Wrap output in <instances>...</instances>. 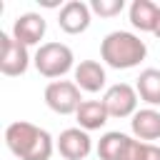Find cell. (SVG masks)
<instances>
[{"instance_id":"cell-1","label":"cell","mask_w":160,"mask_h":160,"mask_svg":"<svg viewBox=\"0 0 160 160\" xmlns=\"http://www.w3.org/2000/svg\"><path fill=\"white\" fill-rule=\"evenodd\" d=\"M148 55V45L128 30H115L108 32L105 40L100 42V58L105 65L115 68V70H130L135 65H140Z\"/></svg>"},{"instance_id":"cell-2","label":"cell","mask_w":160,"mask_h":160,"mask_svg":"<svg viewBox=\"0 0 160 160\" xmlns=\"http://www.w3.org/2000/svg\"><path fill=\"white\" fill-rule=\"evenodd\" d=\"M72 50L65 42H42L32 58L42 78H62L68 70H72Z\"/></svg>"},{"instance_id":"cell-3","label":"cell","mask_w":160,"mask_h":160,"mask_svg":"<svg viewBox=\"0 0 160 160\" xmlns=\"http://www.w3.org/2000/svg\"><path fill=\"white\" fill-rule=\"evenodd\" d=\"M45 105L58 115H72L82 105L80 88L75 80H52L45 88Z\"/></svg>"},{"instance_id":"cell-4","label":"cell","mask_w":160,"mask_h":160,"mask_svg":"<svg viewBox=\"0 0 160 160\" xmlns=\"http://www.w3.org/2000/svg\"><path fill=\"white\" fill-rule=\"evenodd\" d=\"M28 65H30L28 45L18 42L8 32H0V72L8 78H18L28 70Z\"/></svg>"},{"instance_id":"cell-5","label":"cell","mask_w":160,"mask_h":160,"mask_svg":"<svg viewBox=\"0 0 160 160\" xmlns=\"http://www.w3.org/2000/svg\"><path fill=\"white\" fill-rule=\"evenodd\" d=\"M138 90L128 82H118L112 88L105 90L102 95V105L108 110L110 118H130L138 112Z\"/></svg>"},{"instance_id":"cell-6","label":"cell","mask_w":160,"mask_h":160,"mask_svg":"<svg viewBox=\"0 0 160 160\" xmlns=\"http://www.w3.org/2000/svg\"><path fill=\"white\" fill-rule=\"evenodd\" d=\"M40 132H42V128H38V125H32L28 120L10 122L8 130H5V145H8V150L15 158L25 160V155L30 152V148L35 145V140L40 138Z\"/></svg>"},{"instance_id":"cell-7","label":"cell","mask_w":160,"mask_h":160,"mask_svg":"<svg viewBox=\"0 0 160 160\" xmlns=\"http://www.w3.org/2000/svg\"><path fill=\"white\" fill-rule=\"evenodd\" d=\"M90 5H85L82 0H70L60 8V15H58V25L62 32L68 35H80L90 28Z\"/></svg>"},{"instance_id":"cell-8","label":"cell","mask_w":160,"mask_h":160,"mask_svg":"<svg viewBox=\"0 0 160 160\" xmlns=\"http://www.w3.org/2000/svg\"><path fill=\"white\" fill-rule=\"evenodd\" d=\"M92 150V140L82 128H68L58 138V152L65 160H85Z\"/></svg>"},{"instance_id":"cell-9","label":"cell","mask_w":160,"mask_h":160,"mask_svg":"<svg viewBox=\"0 0 160 160\" xmlns=\"http://www.w3.org/2000/svg\"><path fill=\"white\" fill-rule=\"evenodd\" d=\"M45 30H48V25H45V18L40 12H25L15 20L12 38L30 48V45H40V40L45 38Z\"/></svg>"},{"instance_id":"cell-10","label":"cell","mask_w":160,"mask_h":160,"mask_svg":"<svg viewBox=\"0 0 160 160\" xmlns=\"http://www.w3.org/2000/svg\"><path fill=\"white\" fill-rule=\"evenodd\" d=\"M105 68L98 60H80L75 68V85L85 92H98L105 88Z\"/></svg>"},{"instance_id":"cell-11","label":"cell","mask_w":160,"mask_h":160,"mask_svg":"<svg viewBox=\"0 0 160 160\" xmlns=\"http://www.w3.org/2000/svg\"><path fill=\"white\" fill-rule=\"evenodd\" d=\"M132 125V135L142 142H152V140H160V112L155 108H145V110H138L130 120Z\"/></svg>"},{"instance_id":"cell-12","label":"cell","mask_w":160,"mask_h":160,"mask_svg":"<svg viewBox=\"0 0 160 160\" xmlns=\"http://www.w3.org/2000/svg\"><path fill=\"white\" fill-rule=\"evenodd\" d=\"M75 118H78V125L88 132V130H100L108 122L110 115H108L102 100H82V105L78 108Z\"/></svg>"},{"instance_id":"cell-13","label":"cell","mask_w":160,"mask_h":160,"mask_svg":"<svg viewBox=\"0 0 160 160\" xmlns=\"http://www.w3.org/2000/svg\"><path fill=\"white\" fill-rule=\"evenodd\" d=\"M158 12H160V5H155L152 0H135L130 5V22L140 32H152L158 22Z\"/></svg>"},{"instance_id":"cell-14","label":"cell","mask_w":160,"mask_h":160,"mask_svg":"<svg viewBox=\"0 0 160 160\" xmlns=\"http://www.w3.org/2000/svg\"><path fill=\"white\" fill-rule=\"evenodd\" d=\"M135 90H138L140 100H145L148 105H160V70H155V68L142 70L135 82Z\"/></svg>"},{"instance_id":"cell-15","label":"cell","mask_w":160,"mask_h":160,"mask_svg":"<svg viewBox=\"0 0 160 160\" xmlns=\"http://www.w3.org/2000/svg\"><path fill=\"white\" fill-rule=\"evenodd\" d=\"M128 140H130V135H125V132H105L98 140V158L100 160H118Z\"/></svg>"},{"instance_id":"cell-16","label":"cell","mask_w":160,"mask_h":160,"mask_svg":"<svg viewBox=\"0 0 160 160\" xmlns=\"http://www.w3.org/2000/svg\"><path fill=\"white\" fill-rule=\"evenodd\" d=\"M125 8V0H92L90 2V10L100 18H115L120 15Z\"/></svg>"},{"instance_id":"cell-17","label":"cell","mask_w":160,"mask_h":160,"mask_svg":"<svg viewBox=\"0 0 160 160\" xmlns=\"http://www.w3.org/2000/svg\"><path fill=\"white\" fill-rule=\"evenodd\" d=\"M145 145L148 142H142L138 138H130L125 142V148H122V152H120L118 160H145Z\"/></svg>"},{"instance_id":"cell-18","label":"cell","mask_w":160,"mask_h":160,"mask_svg":"<svg viewBox=\"0 0 160 160\" xmlns=\"http://www.w3.org/2000/svg\"><path fill=\"white\" fill-rule=\"evenodd\" d=\"M145 160H160V145L148 142L145 145Z\"/></svg>"},{"instance_id":"cell-19","label":"cell","mask_w":160,"mask_h":160,"mask_svg":"<svg viewBox=\"0 0 160 160\" xmlns=\"http://www.w3.org/2000/svg\"><path fill=\"white\" fill-rule=\"evenodd\" d=\"M155 38H160V12H158V22H155V30H152Z\"/></svg>"}]
</instances>
